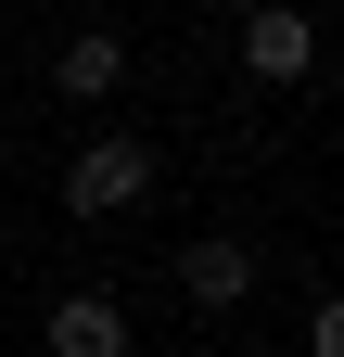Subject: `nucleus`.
Segmentation results:
<instances>
[{
	"instance_id": "4",
	"label": "nucleus",
	"mask_w": 344,
	"mask_h": 357,
	"mask_svg": "<svg viewBox=\"0 0 344 357\" xmlns=\"http://www.w3.org/2000/svg\"><path fill=\"white\" fill-rule=\"evenodd\" d=\"M52 357H127V306L115 294H52Z\"/></svg>"
},
{
	"instance_id": "3",
	"label": "nucleus",
	"mask_w": 344,
	"mask_h": 357,
	"mask_svg": "<svg viewBox=\"0 0 344 357\" xmlns=\"http://www.w3.org/2000/svg\"><path fill=\"white\" fill-rule=\"evenodd\" d=\"M179 294L204 306V319H230V306L255 294V255H242V243H217V230H204V243H179Z\"/></svg>"
},
{
	"instance_id": "1",
	"label": "nucleus",
	"mask_w": 344,
	"mask_h": 357,
	"mask_svg": "<svg viewBox=\"0 0 344 357\" xmlns=\"http://www.w3.org/2000/svg\"><path fill=\"white\" fill-rule=\"evenodd\" d=\"M141 192H153V141H127V128H90L64 153V217H127Z\"/></svg>"
},
{
	"instance_id": "7",
	"label": "nucleus",
	"mask_w": 344,
	"mask_h": 357,
	"mask_svg": "<svg viewBox=\"0 0 344 357\" xmlns=\"http://www.w3.org/2000/svg\"><path fill=\"white\" fill-rule=\"evenodd\" d=\"M230 13H242V0H230Z\"/></svg>"
},
{
	"instance_id": "2",
	"label": "nucleus",
	"mask_w": 344,
	"mask_h": 357,
	"mask_svg": "<svg viewBox=\"0 0 344 357\" xmlns=\"http://www.w3.org/2000/svg\"><path fill=\"white\" fill-rule=\"evenodd\" d=\"M306 64H319L306 0H242V77H255V89H293Z\"/></svg>"
},
{
	"instance_id": "5",
	"label": "nucleus",
	"mask_w": 344,
	"mask_h": 357,
	"mask_svg": "<svg viewBox=\"0 0 344 357\" xmlns=\"http://www.w3.org/2000/svg\"><path fill=\"white\" fill-rule=\"evenodd\" d=\"M52 77H64V102H102V89L127 77V38H102V26H77L64 52H52Z\"/></svg>"
},
{
	"instance_id": "6",
	"label": "nucleus",
	"mask_w": 344,
	"mask_h": 357,
	"mask_svg": "<svg viewBox=\"0 0 344 357\" xmlns=\"http://www.w3.org/2000/svg\"><path fill=\"white\" fill-rule=\"evenodd\" d=\"M306 357H344V306H331V294L306 306Z\"/></svg>"
}]
</instances>
